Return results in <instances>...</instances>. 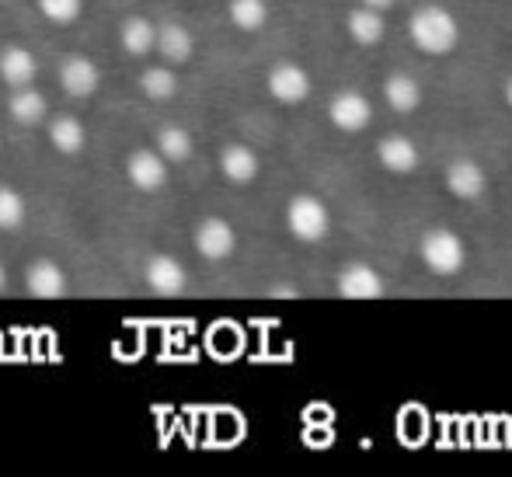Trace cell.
I'll use <instances>...</instances> for the list:
<instances>
[{
	"mask_svg": "<svg viewBox=\"0 0 512 477\" xmlns=\"http://www.w3.org/2000/svg\"><path fill=\"white\" fill-rule=\"evenodd\" d=\"M411 42H415L422 53L429 56H446L457 49L460 42V25L457 18H453L446 7L439 4H429V7H418L415 14H411Z\"/></svg>",
	"mask_w": 512,
	"mask_h": 477,
	"instance_id": "cell-1",
	"label": "cell"
},
{
	"mask_svg": "<svg viewBox=\"0 0 512 477\" xmlns=\"http://www.w3.org/2000/svg\"><path fill=\"white\" fill-rule=\"evenodd\" d=\"M258 168H262V164H258V154L251 147H244V143H230V147L220 154V171L237 185L255 182Z\"/></svg>",
	"mask_w": 512,
	"mask_h": 477,
	"instance_id": "cell-15",
	"label": "cell"
},
{
	"mask_svg": "<svg viewBox=\"0 0 512 477\" xmlns=\"http://www.w3.org/2000/svg\"><path fill=\"white\" fill-rule=\"evenodd\" d=\"M345 25H349V35L359 42V46H373V42H380V39H384V32H387L384 18H380V11H373V7L352 11Z\"/></svg>",
	"mask_w": 512,
	"mask_h": 477,
	"instance_id": "cell-21",
	"label": "cell"
},
{
	"mask_svg": "<svg viewBox=\"0 0 512 477\" xmlns=\"http://www.w3.org/2000/svg\"><path fill=\"white\" fill-rule=\"evenodd\" d=\"M237 248V237H234V227H230L227 220H220V216H209L196 227V251L209 262H223V258H230Z\"/></svg>",
	"mask_w": 512,
	"mask_h": 477,
	"instance_id": "cell-4",
	"label": "cell"
},
{
	"mask_svg": "<svg viewBox=\"0 0 512 477\" xmlns=\"http://www.w3.org/2000/svg\"><path fill=\"white\" fill-rule=\"evenodd\" d=\"M7 112H11V119L21 122V126H35V122L46 119L49 105H46V98H42V91H35V88H14L11 101H7Z\"/></svg>",
	"mask_w": 512,
	"mask_h": 477,
	"instance_id": "cell-17",
	"label": "cell"
},
{
	"mask_svg": "<svg viewBox=\"0 0 512 477\" xmlns=\"http://www.w3.org/2000/svg\"><path fill=\"white\" fill-rule=\"evenodd\" d=\"M377 157L387 171H394V175H411V171L418 168V147L408 140V136H387V140H380Z\"/></svg>",
	"mask_w": 512,
	"mask_h": 477,
	"instance_id": "cell-16",
	"label": "cell"
},
{
	"mask_svg": "<svg viewBox=\"0 0 512 477\" xmlns=\"http://www.w3.org/2000/svg\"><path fill=\"white\" fill-rule=\"evenodd\" d=\"M269 95L276 101H283V105H297V101H304L310 95L307 70L297 67V63H279V67H272Z\"/></svg>",
	"mask_w": 512,
	"mask_h": 477,
	"instance_id": "cell-7",
	"label": "cell"
},
{
	"mask_svg": "<svg viewBox=\"0 0 512 477\" xmlns=\"http://www.w3.org/2000/svg\"><path fill=\"white\" fill-rule=\"evenodd\" d=\"M230 21L241 32H258L269 21V7L265 0H230Z\"/></svg>",
	"mask_w": 512,
	"mask_h": 477,
	"instance_id": "cell-24",
	"label": "cell"
},
{
	"mask_svg": "<svg viewBox=\"0 0 512 477\" xmlns=\"http://www.w3.org/2000/svg\"><path fill=\"white\" fill-rule=\"evenodd\" d=\"M4 283H7V272H4V265H0V289H4Z\"/></svg>",
	"mask_w": 512,
	"mask_h": 477,
	"instance_id": "cell-30",
	"label": "cell"
},
{
	"mask_svg": "<svg viewBox=\"0 0 512 477\" xmlns=\"http://www.w3.org/2000/svg\"><path fill=\"white\" fill-rule=\"evenodd\" d=\"M328 115L338 129H345V133H359V129L370 126L373 105L366 101V95H359V91H342V95L331 98Z\"/></svg>",
	"mask_w": 512,
	"mask_h": 477,
	"instance_id": "cell-5",
	"label": "cell"
},
{
	"mask_svg": "<svg viewBox=\"0 0 512 477\" xmlns=\"http://www.w3.org/2000/svg\"><path fill=\"white\" fill-rule=\"evenodd\" d=\"M25 286H28V293L39 296V300H56V296L67 293V272L56 262H49V258H42V262L28 265Z\"/></svg>",
	"mask_w": 512,
	"mask_h": 477,
	"instance_id": "cell-11",
	"label": "cell"
},
{
	"mask_svg": "<svg viewBox=\"0 0 512 477\" xmlns=\"http://www.w3.org/2000/svg\"><path fill=\"white\" fill-rule=\"evenodd\" d=\"M140 88H143V95H147V98L168 101V98L178 95V77L171 74L168 67H150V70H143V74H140Z\"/></svg>",
	"mask_w": 512,
	"mask_h": 477,
	"instance_id": "cell-23",
	"label": "cell"
},
{
	"mask_svg": "<svg viewBox=\"0 0 512 477\" xmlns=\"http://www.w3.org/2000/svg\"><path fill=\"white\" fill-rule=\"evenodd\" d=\"M446 189H450L457 199H481L488 189V178L485 171H481V164L474 161H453L450 171H446Z\"/></svg>",
	"mask_w": 512,
	"mask_h": 477,
	"instance_id": "cell-12",
	"label": "cell"
},
{
	"mask_svg": "<svg viewBox=\"0 0 512 477\" xmlns=\"http://www.w3.org/2000/svg\"><path fill=\"white\" fill-rule=\"evenodd\" d=\"M39 74V63L28 49L21 46H7L0 49V81L11 84V88H28Z\"/></svg>",
	"mask_w": 512,
	"mask_h": 477,
	"instance_id": "cell-13",
	"label": "cell"
},
{
	"mask_svg": "<svg viewBox=\"0 0 512 477\" xmlns=\"http://www.w3.org/2000/svg\"><path fill=\"white\" fill-rule=\"evenodd\" d=\"M506 101H509V108H512V77H509V84H506Z\"/></svg>",
	"mask_w": 512,
	"mask_h": 477,
	"instance_id": "cell-29",
	"label": "cell"
},
{
	"mask_svg": "<svg viewBox=\"0 0 512 477\" xmlns=\"http://www.w3.org/2000/svg\"><path fill=\"white\" fill-rule=\"evenodd\" d=\"M422 262L429 265L436 276H453V272L464 269L467 262V251H464V241H460L453 230H429L422 237Z\"/></svg>",
	"mask_w": 512,
	"mask_h": 477,
	"instance_id": "cell-2",
	"label": "cell"
},
{
	"mask_svg": "<svg viewBox=\"0 0 512 477\" xmlns=\"http://www.w3.org/2000/svg\"><path fill=\"white\" fill-rule=\"evenodd\" d=\"M384 98H387V105H391L394 112L408 115V112H415V108L422 105V88H418L415 77L394 74V77H387V84H384Z\"/></svg>",
	"mask_w": 512,
	"mask_h": 477,
	"instance_id": "cell-18",
	"label": "cell"
},
{
	"mask_svg": "<svg viewBox=\"0 0 512 477\" xmlns=\"http://www.w3.org/2000/svg\"><path fill=\"white\" fill-rule=\"evenodd\" d=\"M25 199L14 189H0V230H18L25 223Z\"/></svg>",
	"mask_w": 512,
	"mask_h": 477,
	"instance_id": "cell-25",
	"label": "cell"
},
{
	"mask_svg": "<svg viewBox=\"0 0 512 477\" xmlns=\"http://www.w3.org/2000/svg\"><path fill=\"white\" fill-rule=\"evenodd\" d=\"M338 293L345 300H377V296H384V279H380V272L373 265H345L338 272Z\"/></svg>",
	"mask_w": 512,
	"mask_h": 477,
	"instance_id": "cell-6",
	"label": "cell"
},
{
	"mask_svg": "<svg viewBox=\"0 0 512 477\" xmlns=\"http://www.w3.org/2000/svg\"><path fill=\"white\" fill-rule=\"evenodd\" d=\"M286 223H290V234L300 237V241H321L331 227L328 206L314 195H297V199L286 206Z\"/></svg>",
	"mask_w": 512,
	"mask_h": 477,
	"instance_id": "cell-3",
	"label": "cell"
},
{
	"mask_svg": "<svg viewBox=\"0 0 512 477\" xmlns=\"http://www.w3.org/2000/svg\"><path fill=\"white\" fill-rule=\"evenodd\" d=\"M157 154H161L168 164L189 161V157H192V136H189V129H182V126H164L161 133H157Z\"/></svg>",
	"mask_w": 512,
	"mask_h": 477,
	"instance_id": "cell-22",
	"label": "cell"
},
{
	"mask_svg": "<svg viewBox=\"0 0 512 477\" xmlns=\"http://www.w3.org/2000/svg\"><path fill=\"white\" fill-rule=\"evenodd\" d=\"M276 296H297V289H290V286H279V289H272Z\"/></svg>",
	"mask_w": 512,
	"mask_h": 477,
	"instance_id": "cell-28",
	"label": "cell"
},
{
	"mask_svg": "<svg viewBox=\"0 0 512 477\" xmlns=\"http://www.w3.org/2000/svg\"><path fill=\"white\" fill-rule=\"evenodd\" d=\"M39 11L46 14L53 25H70V21L81 18L84 11V0H35Z\"/></svg>",
	"mask_w": 512,
	"mask_h": 477,
	"instance_id": "cell-26",
	"label": "cell"
},
{
	"mask_svg": "<svg viewBox=\"0 0 512 477\" xmlns=\"http://www.w3.org/2000/svg\"><path fill=\"white\" fill-rule=\"evenodd\" d=\"M119 42L129 56H147L157 42V28L147 18H126L119 28Z\"/></svg>",
	"mask_w": 512,
	"mask_h": 477,
	"instance_id": "cell-20",
	"label": "cell"
},
{
	"mask_svg": "<svg viewBox=\"0 0 512 477\" xmlns=\"http://www.w3.org/2000/svg\"><path fill=\"white\" fill-rule=\"evenodd\" d=\"M154 49L168 63H189L192 53H196V39H192V32L185 25H178V21H168V25L157 28Z\"/></svg>",
	"mask_w": 512,
	"mask_h": 477,
	"instance_id": "cell-14",
	"label": "cell"
},
{
	"mask_svg": "<svg viewBox=\"0 0 512 477\" xmlns=\"http://www.w3.org/2000/svg\"><path fill=\"white\" fill-rule=\"evenodd\" d=\"M366 7H373V11H387V7H394V0H363Z\"/></svg>",
	"mask_w": 512,
	"mask_h": 477,
	"instance_id": "cell-27",
	"label": "cell"
},
{
	"mask_svg": "<svg viewBox=\"0 0 512 477\" xmlns=\"http://www.w3.org/2000/svg\"><path fill=\"white\" fill-rule=\"evenodd\" d=\"M60 84L67 95L74 98H88L98 91V84H102V74H98V67L88 60V56H67V60L60 63Z\"/></svg>",
	"mask_w": 512,
	"mask_h": 477,
	"instance_id": "cell-8",
	"label": "cell"
},
{
	"mask_svg": "<svg viewBox=\"0 0 512 477\" xmlns=\"http://www.w3.org/2000/svg\"><path fill=\"white\" fill-rule=\"evenodd\" d=\"M143 279H147V286L154 289L157 296H175L185 289V269H182V262L171 255L150 258L147 269H143Z\"/></svg>",
	"mask_w": 512,
	"mask_h": 477,
	"instance_id": "cell-10",
	"label": "cell"
},
{
	"mask_svg": "<svg viewBox=\"0 0 512 477\" xmlns=\"http://www.w3.org/2000/svg\"><path fill=\"white\" fill-rule=\"evenodd\" d=\"M49 143H53L60 154H81L84 143H88V129H84L81 119L74 115H63L49 126Z\"/></svg>",
	"mask_w": 512,
	"mask_h": 477,
	"instance_id": "cell-19",
	"label": "cell"
},
{
	"mask_svg": "<svg viewBox=\"0 0 512 477\" xmlns=\"http://www.w3.org/2000/svg\"><path fill=\"white\" fill-rule=\"evenodd\" d=\"M126 175L140 192H157L168 182V161L161 154H154V150H136L126 164Z\"/></svg>",
	"mask_w": 512,
	"mask_h": 477,
	"instance_id": "cell-9",
	"label": "cell"
}]
</instances>
